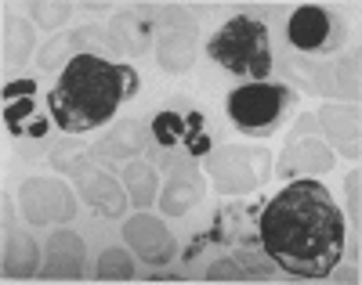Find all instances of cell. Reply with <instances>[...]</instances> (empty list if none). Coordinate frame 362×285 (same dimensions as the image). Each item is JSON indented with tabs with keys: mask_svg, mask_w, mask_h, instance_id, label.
<instances>
[{
	"mask_svg": "<svg viewBox=\"0 0 362 285\" xmlns=\"http://www.w3.org/2000/svg\"><path fill=\"white\" fill-rule=\"evenodd\" d=\"M153 138L163 148H185L189 155L210 152V134H206V119L192 105H170L153 119Z\"/></svg>",
	"mask_w": 362,
	"mask_h": 285,
	"instance_id": "8992f818",
	"label": "cell"
},
{
	"mask_svg": "<svg viewBox=\"0 0 362 285\" xmlns=\"http://www.w3.org/2000/svg\"><path fill=\"white\" fill-rule=\"evenodd\" d=\"M264 253L293 278H326L344 257V217L322 181H293L257 217Z\"/></svg>",
	"mask_w": 362,
	"mask_h": 285,
	"instance_id": "6da1fadb",
	"label": "cell"
},
{
	"mask_svg": "<svg viewBox=\"0 0 362 285\" xmlns=\"http://www.w3.org/2000/svg\"><path fill=\"white\" fill-rule=\"evenodd\" d=\"M138 94V73L124 61H109L98 54H73L62 76L47 94V109L58 131L87 134L105 126L124 102Z\"/></svg>",
	"mask_w": 362,
	"mask_h": 285,
	"instance_id": "7a4b0ae2",
	"label": "cell"
},
{
	"mask_svg": "<svg viewBox=\"0 0 362 285\" xmlns=\"http://www.w3.org/2000/svg\"><path fill=\"white\" fill-rule=\"evenodd\" d=\"M297 105V90L286 83H243L225 98V112L232 126L247 138H272L286 123L290 109Z\"/></svg>",
	"mask_w": 362,
	"mask_h": 285,
	"instance_id": "277c9868",
	"label": "cell"
},
{
	"mask_svg": "<svg viewBox=\"0 0 362 285\" xmlns=\"http://www.w3.org/2000/svg\"><path fill=\"white\" fill-rule=\"evenodd\" d=\"M206 58L221 66L228 76L243 80V83H261L272 73V37L268 25L250 18V15H235L228 18L214 37L206 40Z\"/></svg>",
	"mask_w": 362,
	"mask_h": 285,
	"instance_id": "3957f363",
	"label": "cell"
},
{
	"mask_svg": "<svg viewBox=\"0 0 362 285\" xmlns=\"http://www.w3.org/2000/svg\"><path fill=\"white\" fill-rule=\"evenodd\" d=\"M348 37V25L334 8H319V4H305L290 11L286 18V40L290 47L305 51V54H334Z\"/></svg>",
	"mask_w": 362,
	"mask_h": 285,
	"instance_id": "5b68a950",
	"label": "cell"
}]
</instances>
